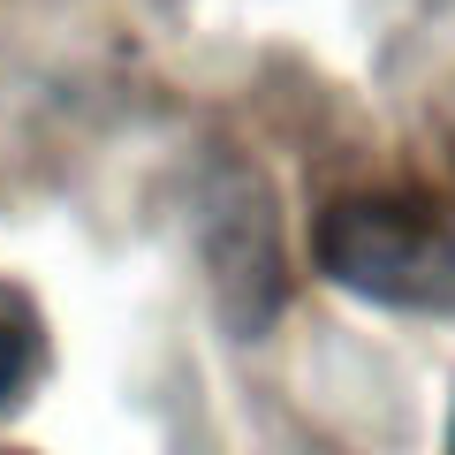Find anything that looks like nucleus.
<instances>
[{
	"mask_svg": "<svg viewBox=\"0 0 455 455\" xmlns=\"http://www.w3.org/2000/svg\"><path fill=\"white\" fill-rule=\"evenodd\" d=\"M319 274L387 311H455V205L425 182L349 190L319 212Z\"/></svg>",
	"mask_w": 455,
	"mask_h": 455,
	"instance_id": "1",
	"label": "nucleus"
},
{
	"mask_svg": "<svg viewBox=\"0 0 455 455\" xmlns=\"http://www.w3.org/2000/svg\"><path fill=\"white\" fill-rule=\"evenodd\" d=\"M46 372V326H38V304L16 289V281H0V418L23 403Z\"/></svg>",
	"mask_w": 455,
	"mask_h": 455,
	"instance_id": "2",
	"label": "nucleus"
},
{
	"mask_svg": "<svg viewBox=\"0 0 455 455\" xmlns=\"http://www.w3.org/2000/svg\"><path fill=\"white\" fill-rule=\"evenodd\" d=\"M448 455H455V410H448Z\"/></svg>",
	"mask_w": 455,
	"mask_h": 455,
	"instance_id": "3",
	"label": "nucleus"
}]
</instances>
